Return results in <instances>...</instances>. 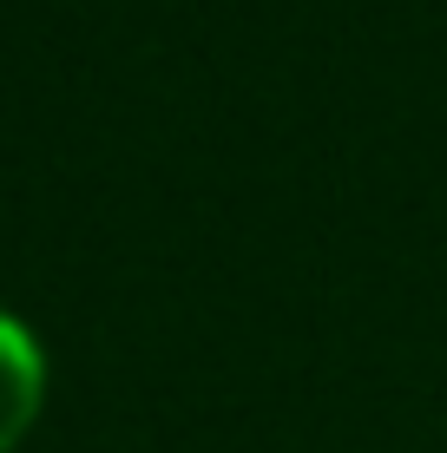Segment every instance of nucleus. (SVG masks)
<instances>
[{
    "instance_id": "1",
    "label": "nucleus",
    "mask_w": 447,
    "mask_h": 453,
    "mask_svg": "<svg viewBox=\"0 0 447 453\" xmlns=\"http://www.w3.org/2000/svg\"><path fill=\"white\" fill-rule=\"evenodd\" d=\"M46 349L13 309H0V453H13L46 414Z\"/></svg>"
}]
</instances>
